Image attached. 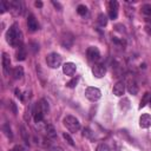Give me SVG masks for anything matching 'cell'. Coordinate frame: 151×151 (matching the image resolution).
Returning a JSON list of instances; mask_svg holds the SVG:
<instances>
[{
    "mask_svg": "<svg viewBox=\"0 0 151 151\" xmlns=\"http://www.w3.org/2000/svg\"><path fill=\"white\" fill-rule=\"evenodd\" d=\"M6 41L12 45L13 47H20L22 46L21 45V41H22V35H21V32L20 29L18 28V26L14 24L9 27V29L6 32Z\"/></svg>",
    "mask_w": 151,
    "mask_h": 151,
    "instance_id": "6da1fadb",
    "label": "cell"
},
{
    "mask_svg": "<svg viewBox=\"0 0 151 151\" xmlns=\"http://www.w3.org/2000/svg\"><path fill=\"white\" fill-rule=\"evenodd\" d=\"M64 125L70 132H78L80 130V123L73 116H66L64 118Z\"/></svg>",
    "mask_w": 151,
    "mask_h": 151,
    "instance_id": "7a4b0ae2",
    "label": "cell"
},
{
    "mask_svg": "<svg viewBox=\"0 0 151 151\" xmlns=\"http://www.w3.org/2000/svg\"><path fill=\"white\" fill-rule=\"evenodd\" d=\"M46 63H47V66H50L51 68H58L61 65V57L60 54L52 52L46 55Z\"/></svg>",
    "mask_w": 151,
    "mask_h": 151,
    "instance_id": "3957f363",
    "label": "cell"
},
{
    "mask_svg": "<svg viewBox=\"0 0 151 151\" xmlns=\"http://www.w3.org/2000/svg\"><path fill=\"white\" fill-rule=\"evenodd\" d=\"M85 96H86V98H87L88 100H91V101H97V100L101 97V92H100L99 88H97V87H94V86H90V87H87V88L85 90Z\"/></svg>",
    "mask_w": 151,
    "mask_h": 151,
    "instance_id": "277c9868",
    "label": "cell"
},
{
    "mask_svg": "<svg viewBox=\"0 0 151 151\" xmlns=\"http://www.w3.org/2000/svg\"><path fill=\"white\" fill-rule=\"evenodd\" d=\"M86 55H87V58H88L90 61H97V60H99V58H100V52H99L98 47H96V46H90V47L87 48V51H86Z\"/></svg>",
    "mask_w": 151,
    "mask_h": 151,
    "instance_id": "5b68a950",
    "label": "cell"
},
{
    "mask_svg": "<svg viewBox=\"0 0 151 151\" xmlns=\"http://www.w3.org/2000/svg\"><path fill=\"white\" fill-rule=\"evenodd\" d=\"M92 73H93V76L96 77V78H101V77H104L105 76V73H106V68H105V66L103 65V64H94L93 66H92Z\"/></svg>",
    "mask_w": 151,
    "mask_h": 151,
    "instance_id": "8992f818",
    "label": "cell"
},
{
    "mask_svg": "<svg viewBox=\"0 0 151 151\" xmlns=\"http://www.w3.org/2000/svg\"><path fill=\"white\" fill-rule=\"evenodd\" d=\"M76 71H77V66L74 63H65L63 65V72L66 74V76H70V77H73L76 74Z\"/></svg>",
    "mask_w": 151,
    "mask_h": 151,
    "instance_id": "52a82bcc",
    "label": "cell"
},
{
    "mask_svg": "<svg viewBox=\"0 0 151 151\" xmlns=\"http://www.w3.org/2000/svg\"><path fill=\"white\" fill-rule=\"evenodd\" d=\"M118 6L119 4L117 1H110L109 4V15L111 19H116L118 17Z\"/></svg>",
    "mask_w": 151,
    "mask_h": 151,
    "instance_id": "ba28073f",
    "label": "cell"
},
{
    "mask_svg": "<svg viewBox=\"0 0 151 151\" xmlns=\"http://www.w3.org/2000/svg\"><path fill=\"white\" fill-rule=\"evenodd\" d=\"M44 114H45V112L42 111L40 104L38 103V104L34 106V110H33V118H34V120H35L37 123L41 122V120L44 119Z\"/></svg>",
    "mask_w": 151,
    "mask_h": 151,
    "instance_id": "9c48e42d",
    "label": "cell"
},
{
    "mask_svg": "<svg viewBox=\"0 0 151 151\" xmlns=\"http://www.w3.org/2000/svg\"><path fill=\"white\" fill-rule=\"evenodd\" d=\"M139 126L143 129H147L151 126V114L144 113L139 117Z\"/></svg>",
    "mask_w": 151,
    "mask_h": 151,
    "instance_id": "30bf717a",
    "label": "cell"
},
{
    "mask_svg": "<svg viewBox=\"0 0 151 151\" xmlns=\"http://www.w3.org/2000/svg\"><path fill=\"white\" fill-rule=\"evenodd\" d=\"M125 92V83L124 81H117L116 85L113 86V94L117 97L123 96Z\"/></svg>",
    "mask_w": 151,
    "mask_h": 151,
    "instance_id": "8fae6325",
    "label": "cell"
},
{
    "mask_svg": "<svg viewBox=\"0 0 151 151\" xmlns=\"http://www.w3.org/2000/svg\"><path fill=\"white\" fill-rule=\"evenodd\" d=\"M27 26H28V29L31 31V32H35V31H38L39 29V24H38V21H37V19L34 18V15H29L28 17V19H27Z\"/></svg>",
    "mask_w": 151,
    "mask_h": 151,
    "instance_id": "7c38bea8",
    "label": "cell"
},
{
    "mask_svg": "<svg viewBox=\"0 0 151 151\" xmlns=\"http://www.w3.org/2000/svg\"><path fill=\"white\" fill-rule=\"evenodd\" d=\"M9 67H11V59H9V55L7 53H2V68H4V72L5 74H7L9 72Z\"/></svg>",
    "mask_w": 151,
    "mask_h": 151,
    "instance_id": "4fadbf2b",
    "label": "cell"
},
{
    "mask_svg": "<svg viewBox=\"0 0 151 151\" xmlns=\"http://www.w3.org/2000/svg\"><path fill=\"white\" fill-rule=\"evenodd\" d=\"M126 86H127V91H129L131 94H137V92H138V86H137V83H136L134 79H127Z\"/></svg>",
    "mask_w": 151,
    "mask_h": 151,
    "instance_id": "5bb4252c",
    "label": "cell"
},
{
    "mask_svg": "<svg viewBox=\"0 0 151 151\" xmlns=\"http://www.w3.org/2000/svg\"><path fill=\"white\" fill-rule=\"evenodd\" d=\"M46 134L51 139H54L57 137V131H55V129H54V126L52 124H47L46 125Z\"/></svg>",
    "mask_w": 151,
    "mask_h": 151,
    "instance_id": "9a60e30c",
    "label": "cell"
},
{
    "mask_svg": "<svg viewBox=\"0 0 151 151\" xmlns=\"http://www.w3.org/2000/svg\"><path fill=\"white\" fill-rule=\"evenodd\" d=\"M12 74H13V78H14V79H21L22 76H24V68H22L21 66H15V67L13 68Z\"/></svg>",
    "mask_w": 151,
    "mask_h": 151,
    "instance_id": "2e32d148",
    "label": "cell"
},
{
    "mask_svg": "<svg viewBox=\"0 0 151 151\" xmlns=\"http://www.w3.org/2000/svg\"><path fill=\"white\" fill-rule=\"evenodd\" d=\"M149 103H151V93H150V92H145V93H144V96H143V98H142V100H140L139 109H142V107L146 106Z\"/></svg>",
    "mask_w": 151,
    "mask_h": 151,
    "instance_id": "e0dca14e",
    "label": "cell"
},
{
    "mask_svg": "<svg viewBox=\"0 0 151 151\" xmlns=\"http://www.w3.org/2000/svg\"><path fill=\"white\" fill-rule=\"evenodd\" d=\"M68 40L73 42V37H72V34H70V33L64 34V37L61 38V42H63V45H64V46H66L67 48H70V47L72 46V44H70V42H68Z\"/></svg>",
    "mask_w": 151,
    "mask_h": 151,
    "instance_id": "ac0fdd59",
    "label": "cell"
},
{
    "mask_svg": "<svg viewBox=\"0 0 151 151\" xmlns=\"http://www.w3.org/2000/svg\"><path fill=\"white\" fill-rule=\"evenodd\" d=\"M119 107H120V110H123L124 112H125V111H127V110H130L131 104H130L129 98H123V99L119 101Z\"/></svg>",
    "mask_w": 151,
    "mask_h": 151,
    "instance_id": "d6986e66",
    "label": "cell"
},
{
    "mask_svg": "<svg viewBox=\"0 0 151 151\" xmlns=\"http://www.w3.org/2000/svg\"><path fill=\"white\" fill-rule=\"evenodd\" d=\"M26 55H27V53H26L25 47L24 46H20L19 50H18V52H17V59L18 60H25L26 59Z\"/></svg>",
    "mask_w": 151,
    "mask_h": 151,
    "instance_id": "ffe728a7",
    "label": "cell"
},
{
    "mask_svg": "<svg viewBox=\"0 0 151 151\" xmlns=\"http://www.w3.org/2000/svg\"><path fill=\"white\" fill-rule=\"evenodd\" d=\"M97 21H98L99 26H101V27H105V26L107 25V17H106L104 13H100V14L98 15V19H97Z\"/></svg>",
    "mask_w": 151,
    "mask_h": 151,
    "instance_id": "44dd1931",
    "label": "cell"
},
{
    "mask_svg": "<svg viewBox=\"0 0 151 151\" xmlns=\"http://www.w3.org/2000/svg\"><path fill=\"white\" fill-rule=\"evenodd\" d=\"M77 12L79 15H85V14H87V7L85 5H79L77 7Z\"/></svg>",
    "mask_w": 151,
    "mask_h": 151,
    "instance_id": "7402d4cb",
    "label": "cell"
},
{
    "mask_svg": "<svg viewBox=\"0 0 151 151\" xmlns=\"http://www.w3.org/2000/svg\"><path fill=\"white\" fill-rule=\"evenodd\" d=\"M83 136L86 137V138H88V139H92V138H93V132H92L88 127H85V129L83 130Z\"/></svg>",
    "mask_w": 151,
    "mask_h": 151,
    "instance_id": "603a6c76",
    "label": "cell"
},
{
    "mask_svg": "<svg viewBox=\"0 0 151 151\" xmlns=\"http://www.w3.org/2000/svg\"><path fill=\"white\" fill-rule=\"evenodd\" d=\"M142 12L146 15H151V5H149V4L143 5L142 6Z\"/></svg>",
    "mask_w": 151,
    "mask_h": 151,
    "instance_id": "cb8c5ba5",
    "label": "cell"
},
{
    "mask_svg": "<svg viewBox=\"0 0 151 151\" xmlns=\"http://www.w3.org/2000/svg\"><path fill=\"white\" fill-rule=\"evenodd\" d=\"M39 104H40V106H41V109H42V111H44L45 113L48 112V103H47L46 99H41V100L39 101Z\"/></svg>",
    "mask_w": 151,
    "mask_h": 151,
    "instance_id": "d4e9b609",
    "label": "cell"
},
{
    "mask_svg": "<svg viewBox=\"0 0 151 151\" xmlns=\"http://www.w3.org/2000/svg\"><path fill=\"white\" fill-rule=\"evenodd\" d=\"M96 151H111V150H110V147H109V145L106 143H101V144H99L97 146Z\"/></svg>",
    "mask_w": 151,
    "mask_h": 151,
    "instance_id": "484cf974",
    "label": "cell"
},
{
    "mask_svg": "<svg viewBox=\"0 0 151 151\" xmlns=\"http://www.w3.org/2000/svg\"><path fill=\"white\" fill-rule=\"evenodd\" d=\"M9 6H11V5H8L5 0H1V1H0V12H1V13H5L6 9H8Z\"/></svg>",
    "mask_w": 151,
    "mask_h": 151,
    "instance_id": "4316f807",
    "label": "cell"
},
{
    "mask_svg": "<svg viewBox=\"0 0 151 151\" xmlns=\"http://www.w3.org/2000/svg\"><path fill=\"white\" fill-rule=\"evenodd\" d=\"M63 136H64V138L66 139V142H67V143H68V144H70L71 146H73V145H74V142H73V139L71 138V136H70L68 133H66V132H65V133H64Z\"/></svg>",
    "mask_w": 151,
    "mask_h": 151,
    "instance_id": "83f0119b",
    "label": "cell"
},
{
    "mask_svg": "<svg viewBox=\"0 0 151 151\" xmlns=\"http://www.w3.org/2000/svg\"><path fill=\"white\" fill-rule=\"evenodd\" d=\"M4 131H5V133H6V136H7V137L12 138V132H11V127H8V125H7V124H5V125H4Z\"/></svg>",
    "mask_w": 151,
    "mask_h": 151,
    "instance_id": "f1b7e54d",
    "label": "cell"
},
{
    "mask_svg": "<svg viewBox=\"0 0 151 151\" xmlns=\"http://www.w3.org/2000/svg\"><path fill=\"white\" fill-rule=\"evenodd\" d=\"M68 87H74L76 85H77V78H73L72 80H70L67 84H66Z\"/></svg>",
    "mask_w": 151,
    "mask_h": 151,
    "instance_id": "f546056e",
    "label": "cell"
},
{
    "mask_svg": "<svg viewBox=\"0 0 151 151\" xmlns=\"http://www.w3.org/2000/svg\"><path fill=\"white\" fill-rule=\"evenodd\" d=\"M21 134H22V137H24V139H25V142H26V144H28V138H27V132H26V130H25V127H21Z\"/></svg>",
    "mask_w": 151,
    "mask_h": 151,
    "instance_id": "4dcf8cb0",
    "label": "cell"
},
{
    "mask_svg": "<svg viewBox=\"0 0 151 151\" xmlns=\"http://www.w3.org/2000/svg\"><path fill=\"white\" fill-rule=\"evenodd\" d=\"M11 151H25V149H24L21 145H15Z\"/></svg>",
    "mask_w": 151,
    "mask_h": 151,
    "instance_id": "1f68e13d",
    "label": "cell"
},
{
    "mask_svg": "<svg viewBox=\"0 0 151 151\" xmlns=\"http://www.w3.org/2000/svg\"><path fill=\"white\" fill-rule=\"evenodd\" d=\"M144 31H145L149 35H151V25H146V26L144 27Z\"/></svg>",
    "mask_w": 151,
    "mask_h": 151,
    "instance_id": "d6a6232c",
    "label": "cell"
},
{
    "mask_svg": "<svg viewBox=\"0 0 151 151\" xmlns=\"http://www.w3.org/2000/svg\"><path fill=\"white\" fill-rule=\"evenodd\" d=\"M15 94H17V97L18 98H20V99H22V96H21V92H20V90H15Z\"/></svg>",
    "mask_w": 151,
    "mask_h": 151,
    "instance_id": "836d02e7",
    "label": "cell"
},
{
    "mask_svg": "<svg viewBox=\"0 0 151 151\" xmlns=\"http://www.w3.org/2000/svg\"><path fill=\"white\" fill-rule=\"evenodd\" d=\"M11 106H12V109H13V112H14V113H17V109H15V104H14L13 101H11Z\"/></svg>",
    "mask_w": 151,
    "mask_h": 151,
    "instance_id": "e575fe53",
    "label": "cell"
},
{
    "mask_svg": "<svg viewBox=\"0 0 151 151\" xmlns=\"http://www.w3.org/2000/svg\"><path fill=\"white\" fill-rule=\"evenodd\" d=\"M35 6L37 7H42V2L41 1H35Z\"/></svg>",
    "mask_w": 151,
    "mask_h": 151,
    "instance_id": "d590c367",
    "label": "cell"
}]
</instances>
